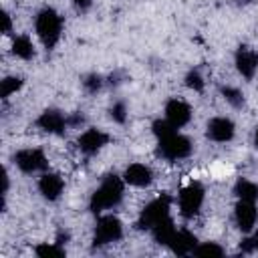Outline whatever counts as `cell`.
I'll return each instance as SVG.
<instances>
[{
	"mask_svg": "<svg viewBox=\"0 0 258 258\" xmlns=\"http://www.w3.org/2000/svg\"><path fill=\"white\" fill-rule=\"evenodd\" d=\"M123 181L125 179H121L119 175H107L103 181H101V185L93 191V196H91V202H89V208H91V212H95V214H101V212H105V210H111V208H115V206H119L121 204V200H123Z\"/></svg>",
	"mask_w": 258,
	"mask_h": 258,
	"instance_id": "6da1fadb",
	"label": "cell"
},
{
	"mask_svg": "<svg viewBox=\"0 0 258 258\" xmlns=\"http://www.w3.org/2000/svg\"><path fill=\"white\" fill-rule=\"evenodd\" d=\"M34 28H36V34L38 38L42 40V44L46 48H52L58 38H60V32H62V20L60 16L52 10V8H44L36 14V20H34Z\"/></svg>",
	"mask_w": 258,
	"mask_h": 258,
	"instance_id": "7a4b0ae2",
	"label": "cell"
},
{
	"mask_svg": "<svg viewBox=\"0 0 258 258\" xmlns=\"http://www.w3.org/2000/svg\"><path fill=\"white\" fill-rule=\"evenodd\" d=\"M169 208H171V198L169 196H159L155 200H151L139 214V220H137V228L139 230H153L157 224H161L163 220L171 218L169 216Z\"/></svg>",
	"mask_w": 258,
	"mask_h": 258,
	"instance_id": "3957f363",
	"label": "cell"
},
{
	"mask_svg": "<svg viewBox=\"0 0 258 258\" xmlns=\"http://www.w3.org/2000/svg\"><path fill=\"white\" fill-rule=\"evenodd\" d=\"M157 153L167 161H177L191 153V143L187 137L173 131L171 135L157 139Z\"/></svg>",
	"mask_w": 258,
	"mask_h": 258,
	"instance_id": "277c9868",
	"label": "cell"
},
{
	"mask_svg": "<svg viewBox=\"0 0 258 258\" xmlns=\"http://www.w3.org/2000/svg\"><path fill=\"white\" fill-rule=\"evenodd\" d=\"M204 185L200 181H189L181 191H179V212L183 218H194L202 206H204Z\"/></svg>",
	"mask_w": 258,
	"mask_h": 258,
	"instance_id": "5b68a950",
	"label": "cell"
},
{
	"mask_svg": "<svg viewBox=\"0 0 258 258\" xmlns=\"http://www.w3.org/2000/svg\"><path fill=\"white\" fill-rule=\"evenodd\" d=\"M123 236V224L119 218L115 216H101L97 226H95V236H93V244L97 248L113 244L117 240H121Z\"/></svg>",
	"mask_w": 258,
	"mask_h": 258,
	"instance_id": "8992f818",
	"label": "cell"
},
{
	"mask_svg": "<svg viewBox=\"0 0 258 258\" xmlns=\"http://www.w3.org/2000/svg\"><path fill=\"white\" fill-rule=\"evenodd\" d=\"M14 163L24 173H36V171H42L48 165L46 155L42 153V149H36V147H28V149L16 151L14 153Z\"/></svg>",
	"mask_w": 258,
	"mask_h": 258,
	"instance_id": "52a82bcc",
	"label": "cell"
},
{
	"mask_svg": "<svg viewBox=\"0 0 258 258\" xmlns=\"http://www.w3.org/2000/svg\"><path fill=\"white\" fill-rule=\"evenodd\" d=\"M206 133H208V137H210L212 141H216V143H226V141H230V139L234 137L236 127H234V123H232L228 117H214V119L208 121Z\"/></svg>",
	"mask_w": 258,
	"mask_h": 258,
	"instance_id": "ba28073f",
	"label": "cell"
},
{
	"mask_svg": "<svg viewBox=\"0 0 258 258\" xmlns=\"http://www.w3.org/2000/svg\"><path fill=\"white\" fill-rule=\"evenodd\" d=\"M109 141V135L103 133L101 129H87L85 133H81L79 137V149L85 153V155H95L97 151H101Z\"/></svg>",
	"mask_w": 258,
	"mask_h": 258,
	"instance_id": "9c48e42d",
	"label": "cell"
},
{
	"mask_svg": "<svg viewBox=\"0 0 258 258\" xmlns=\"http://www.w3.org/2000/svg\"><path fill=\"white\" fill-rule=\"evenodd\" d=\"M36 125L46 131V133H54V135H60L64 131V127L69 125V117H64L60 111L56 109H46L40 113V117L36 119Z\"/></svg>",
	"mask_w": 258,
	"mask_h": 258,
	"instance_id": "30bf717a",
	"label": "cell"
},
{
	"mask_svg": "<svg viewBox=\"0 0 258 258\" xmlns=\"http://www.w3.org/2000/svg\"><path fill=\"white\" fill-rule=\"evenodd\" d=\"M165 119H167L175 129H179V127H183V125L189 123V119H191V109H189L187 103H183V101H179V99H171V101H167V105H165Z\"/></svg>",
	"mask_w": 258,
	"mask_h": 258,
	"instance_id": "8fae6325",
	"label": "cell"
},
{
	"mask_svg": "<svg viewBox=\"0 0 258 258\" xmlns=\"http://www.w3.org/2000/svg\"><path fill=\"white\" fill-rule=\"evenodd\" d=\"M236 69L244 79H252L258 71V52L250 46H240L236 52Z\"/></svg>",
	"mask_w": 258,
	"mask_h": 258,
	"instance_id": "7c38bea8",
	"label": "cell"
},
{
	"mask_svg": "<svg viewBox=\"0 0 258 258\" xmlns=\"http://www.w3.org/2000/svg\"><path fill=\"white\" fill-rule=\"evenodd\" d=\"M234 220H236V224L242 232H250L254 228L256 220H258V212H256L254 202L240 200L236 204V210H234Z\"/></svg>",
	"mask_w": 258,
	"mask_h": 258,
	"instance_id": "4fadbf2b",
	"label": "cell"
},
{
	"mask_svg": "<svg viewBox=\"0 0 258 258\" xmlns=\"http://www.w3.org/2000/svg\"><path fill=\"white\" fill-rule=\"evenodd\" d=\"M62 189H64V181H62L60 175H56V173H42L40 175V179H38V191L42 194L44 200H48V202L58 200L60 194H62Z\"/></svg>",
	"mask_w": 258,
	"mask_h": 258,
	"instance_id": "5bb4252c",
	"label": "cell"
},
{
	"mask_svg": "<svg viewBox=\"0 0 258 258\" xmlns=\"http://www.w3.org/2000/svg\"><path fill=\"white\" fill-rule=\"evenodd\" d=\"M123 179H125V183H129V185L145 187V185L151 183L153 173H151V169H149L147 165H143V163H131V165L125 169Z\"/></svg>",
	"mask_w": 258,
	"mask_h": 258,
	"instance_id": "9a60e30c",
	"label": "cell"
},
{
	"mask_svg": "<svg viewBox=\"0 0 258 258\" xmlns=\"http://www.w3.org/2000/svg\"><path fill=\"white\" fill-rule=\"evenodd\" d=\"M196 246H198V238H196L189 230H177L175 236H173L171 242H169L171 252H173V254H179V256H183V254H194Z\"/></svg>",
	"mask_w": 258,
	"mask_h": 258,
	"instance_id": "2e32d148",
	"label": "cell"
},
{
	"mask_svg": "<svg viewBox=\"0 0 258 258\" xmlns=\"http://www.w3.org/2000/svg\"><path fill=\"white\" fill-rule=\"evenodd\" d=\"M175 232H177V228L173 226V220H171V218L163 220L161 224H157V226L151 230L153 240H155L157 244H161V246H169V242H171V238L175 236Z\"/></svg>",
	"mask_w": 258,
	"mask_h": 258,
	"instance_id": "e0dca14e",
	"label": "cell"
},
{
	"mask_svg": "<svg viewBox=\"0 0 258 258\" xmlns=\"http://www.w3.org/2000/svg\"><path fill=\"white\" fill-rule=\"evenodd\" d=\"M234 194L240 198V200H246V202H256L258 200V185L250 179H238L236 185H234Z\"/></svg>",
	"mask_w": 258,
	"mask_h": 258,
	"instance_id": "ac0fdd59",
	"label": "cell"
},
{
	"mask_svg": "<svg viewBox=\"0 0 258 258\" xmlns=\"http://www.w3.org/2000/svg\"><path fill=\"white\" fill-rule=\"evenodd\" d=\"M12 52L18 56V58H32L34 56V46H32V40L28 36H14L12 40Z\"/></svg>",
	"mask_w": 258,
	"mask_h": 258,
	"instance_id": "d6986e66",
	"label": "cell"
},
{
	"mask_svg": "<svg viewBox=\"0 0 258 258\" xmlns=\"http://www.w3.org/2000/svg\"><path fill=\"white\" fill-rule=\"evenodd\" d=\"M224 250L222 246H218L216 242H204V244H198L196 250H194V256H200V258H218L222 256Z\"/></svg>",
	"mask_w": 258,
	"mask_h": 258,
	"instance_id": "ffe728a7",
	"label": "cell"
},
{
	"mask_svg": "<svg viewBox=\"0 0 258 258\" xmlns=\"http://www.w3.org/2000/svg\"><path fill=\"white\" fill-rule=\"evenodd\" d=\"M22 87V79L20 77H6L2 83H0V97L2 99H8L10 95H14L16 91H20Z\"/></svg>",
	"mask_w": 258,
	"mask_h": 258,
	"instance_id": "44dd1931",
	"label": "cell"
},
{
	"mask_svg": "<svg viewBox=\"0 0 258 258\" xmlns=\"http://www.w3.org/2000/svg\"><path fill=\"white\" fill-rule=\"evenodd\" d=\"M34 254L40 258H60V256H64V250L54 244H40L34 248Z\"/></svg>",
	"mask_w": 258,
	"mask_h": 258,
	"instance_id": "7402d4cb",
	"label": "cell"
},
{
	"mask_svg": "<svg viewBox=\"0 0 258 258\" xmlns=\"http://www.w3.org/2000/svg\"><path fill=\"white\" fill-rule=\"evenodd\" d=\"M222 95H224V99H226L232 107H242V105H244V95H242V91H238V89H234V87H222Z\"/></svg>",
	"mask_w": 258,
	"mask_h": 258,
	"instance_id": "603a6c76",
	"label": "cell"
},
{
	"mask_svg": "<svg viewBox=\"0 0 258 258\" xmlns=\"http://www.w3.org/2000/svg\"><path fill=\"white\" fill-rule=\"evenodd\" d=\"M151 129H153V135H155L157 139L167 137V135H171L173 131H177V129H175L167 119H157V121L153 123V127H151Z\"/></svg>",
	"mask_w": 258,
	"mask_h": 258,
	"instance_id": "cb8c5ba5",
	"label": "cell"
},
{
	"mask_svg": "<svg viewBox=\"0 0 258 258\" xmlns=\"http://www.w3.org/2000/svg\"><path fill=\"white\" fill-rule=\"evenodd\" d=\"M185 85L189 87V89H194V91H204V79H202V75L198 73V71H189L187 73V77H185Z\"/></svg>",
	"mask_w": 258,
	"mask_h": 258,
	"instance_id": "d4e9b609",
	"label": "cell"
},
{
	"mask_svg": "<svg viewBox=\"0 0 258 258\" xmlns=\"http://www.w3.org/2000/svg\"><path fill=\"white\" fill-rule=\"evenodd\" d=\"M111 119L113 121H117V123H125V119H127V107H125V103H115L113 107H111Z\"/></svg>",
	"mask_w": 258,
	"mask_h": 258,
	"instance_id": "484cf974",
	"label": "cell"
},
{
	"mask_svg": "<svg viewBox=\"0 0 258 258\" xmlns=\"http://www.w3.org/2000/svg\"><path fill=\"white\" fill-rule=\"evenodd\" d=\"M83 87H85L89 93H97V91L103 87V79H101L99 75H89V77H85Z\"/></svg>",
	"mask_w": 258,
	"mask_h": 258,
	"instance_id": "4316f807",
	"label": "cell"
},
{
	"mask_svg": "<svg viewBox=\"0 0 258 258\" xmlns=\"http://www.w3.org/2000/svg\"><path fill=\"white\" fill-rule=\"evenodd\" d=\"M240 250L246 252V254H250V252H258V234L246 238V240L240 244Z\"/></svg>",
	"mask_w": 258,
	"mask_h": 258,
	"instance_id": "83f0119b",
	"label": "cell"
},
{
	"mask_svg": "<svg viewBox=\"0 0 258 258\" xmlns=\"http://www.w3.org/2000/svg\"><path fill=\"white\" fill-rule=\"evenodd\" d=\"M10 30H12V20H10V14L4 12L2 14V32L4 34H10Z\"/></svg>",
	"mask_w": 258,
	"mask_h": 258,
	"instance_id": "f1b7e54d",
	"label": "cell"
},
{
	"mask_svg": "<svg viewBox=\"0 0 258 258\" xmlns=\"http://www.w3.org/2000/svg\"><path fill=\"white\" fill-rule=\"evenodd\" d=\"M73 2H75L79 8H83V10H85V8H89V6H91V2H93V0H73Z\"/></svg>",
	"mask_w": 258,
	"mask_h": 258,
	"instance_id": "f546056e",
	"label": "cell"
},
{
	"mask_svg": "<svg viewBox=\"0 0 258 258\" xmlns=\"http://www.w3.org/2000/svg\"><path fill=\"white\" fill-rule=\"evenodd\" d=\"M254 145L258 147V127H256V131H254Z\"/></svg>",
	"mask_w": 258,
	"mask_h": 258,
	"instance_id": "4dcf8cb0",
	"label": "cell"
},
{
	"mask_svg": "<svg viewBox=\"0 0 258 258\" xmlns=\"http://www.w3.org/2000/svg\"><path fill=\"white\" fill-rule=\"evenodd\" d=\"M240 2H252V0H240Z\"/></svg>",
	"mask_w": 258,
	"mask_h": 258,
	"instance_id": "1f68e13d",
	"label": "cell"
}]
</instances>
